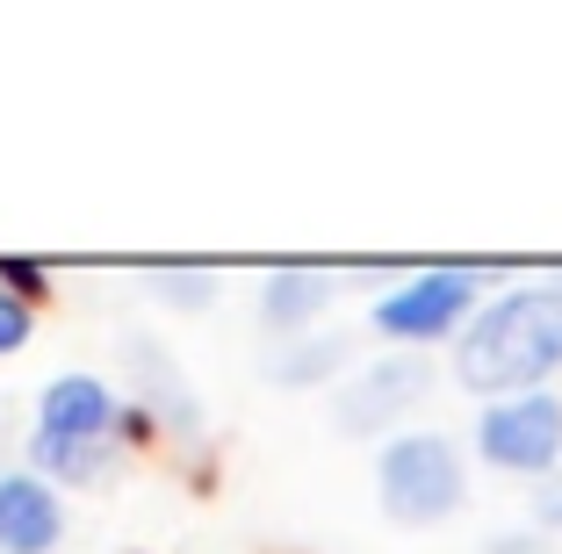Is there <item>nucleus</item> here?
Masks as SVG:
<instances>
[{
  "mask_svg": "<svg viewBox=\"0 0 562 554\" xmlns=\"http://www.w3.org/2000/svg\"><path fill=\"white\" fill-rule=\"evenodd\" d=\"M476 454L505 475H548L562 461V404L555 396H505L476 418Z\"/></svg>",
  "mask_w": 562,
  "mask_h": 554,
  "instance_id": "nucleus-4",
  "label": "nucleus"
},
{
  "mask_svg": "<svg viewBox=\"0 0 562 554\" xmlns=\"http://www.w3.org/2000/svg\"><path fill=\"white\" fill-rule=\"evenodd\" d=\"M30 468L44 475V483L94 489V483H109V468H116V440H58V432H36Z\"/></svg>",
  "mask_w": 562,
  "mask_h": 554,
  "instance_id": "nucleus-8",
  "label": "nucleus"
},
{
  "mask_svg": "<svg viewBox=\"0 0 562 554\" xmlns=\"http://www.w3.org/2000/svg\"><path fill=\"white\" fill-rule=\"evenodd\" d=\"M469 310H476V267H426V274L397 281L390 295H375L368 325L382 339H447V331H469Z\"/></svg>",
  "mask_w": 562,
  "mask_h": 554,
  "instance_id": "nucleus-3",
  "label": "nucleus"
},
{
  "mask_svg": "<svg viewBox=\"0 0 562 554\" xmlns=\"http://www.w3.org/2000/svg\"><path fill=\"white\" fill-rule=\"evenodd\" d=\"M66 533V505L36 468L0 475V554H50Z\"/></svg>",
  "mask_w": 562,
  "mask_h": 554,
  "instance_id": "nucleus-6",
  "label": "nucleus"
},
{
  "mask_svg": "<svg viewBox=\"0 0 562 554\" xmlns=\"http://www.w3.org/2000/svg\"><path fill=\"white\" fill-rule=\"evenodd\" d=\"M331 303V281L317 274V267H281V274H267V295H260V317L274 331H303L317 310Z\"/></svg>",
  "mask_w": 562,
  "mask_h": 554,
  "instance_id": "nucleus-9",
  "label": "nucleus"
},
{
  "mask_svg": "<svg viewBox=\"0 0 562 554\" xmlns=\"http://www.w3.org/2000/svg\"><path fill=\"white\" fill-rule=\"evenodd\" d=\"M0 281H8V289H22V303H30V295L44 289V267H30V260H22V267H8Z\"/></svg>",
  "mask_w": 562,
  "mask_h": 554,
  "instance_id": "nucleus-14",
  "label": "nucleus"
},
{
  "mask_svg": "<svg viewBox=\"0 0 562 554\" xmlns=\"http://www.w3.org/2000/svg\"><path fill=\"white\" fill-rule=\"evenodd\" d=\"M562 368V281H533V289L491 295L469 331L454 339V375L476 396H533Z\"/></svg>",
  "mask_w": 562,
  "mask_h": 554,
  "instance_id": "nucleus-1",
  "label": "nucleus"
},
{
  "mask_svg": "<svg viewBox=\"0 0 562 554\" xmlns=\"http://www.w3.org/2000/svg\"><path fill=\"white\" fill-rule=\"evenodd\" d=\"M541 519H548V525H562V483H548V489H541Z\"/></svg>",
  "mask_w": 562,
  "mask_h": 554,
  "instance_id": "nucleus-15",
  "label": "nucleus"
},
{
  "mask_svg": "<svg viewBox=\"0 0 562 554\" xmlns=\"http://www.w3.org/2000/svg\"><path fill=\"white\" fill-rule=\"evenodd\" d=\"M426 382H432V368L418 353H382V360H368L361 375L339 389V432H375V425L404 418V410L426 396Z\"/></svg>",
  "mask_w": 562,
  "mask_h": 554,
  "instance_id": "nucleus-5",
  "label": "nucleus"
},
{
  "mask_svg": "<svg viewBox=\"0 0 562 554\" xmlns=\"http://www.w3.org/2000/svg\"><path fill=\"white\" fill-rule=\"evenodd\" d=\"M462 454H454V440H440V432H404V440L382 446L375 461V497L382 511L397 525H440L447 511L462 505Z\"/></svg>",
  "mask_w": 562,
  "mask_h": 554,
  "instance_id": "nucleus-2",
  "label": "nucleus"
},
{
  "mask_svg": "<svg viewBox=\"0 0 562 554\" xmlns=\"http://www.w3.org/2000/svg\"><path fill=\"white\" fill-rule=\"evenodd\" d=\"M331 368H347V339H296L289 353L267 360V375L289 382V389H296V382H325Z\"/></svg>",
  "mask_w": 562,
  "mask_h": 554,
  "instance_id": "nucleus-11",
  "label": "nucleus"
},
{
  "mask_svg": "<svg viewBox=\"0 0 562 554\" xmlns=\"http://www.w3.org/2000/svg\"><path fill=\"white\" fill-rule=\"evenodd\" d=\"M131 360H137V375H145V404L159 410L173 432H195V389H181V382H173V368H166L159 346L137 339V353H131Z\"/></svg>",
  "mask_w": 562,
  "mask_h": 554,
  "instance_id": "nucleus-10",
  "label": "nucleus"
},
{
  "mask_svg": "<svg viewBox=\"0 0 562 554\" xmlns=\"http://www.w3.org/2000/svg\"><path fill=\"white\" fill-rule=\"evenodd\" d=\"M159 289H166V303H181V310H202L210 303V267H159Z\"/></svg>",
  "mask_w": 562,
  "mask_h": 554,
  "instance_id": "nucleus-12",
  "label": "nucleus"
},
{
  "mask_svg": "<svg viewBox=\"0 0 562 554\" xmlns=\"http://www.w3.org/2000/svg\"><path fill=\"white\" fill-rule=\"evenodd\" d=\"M36 432H58V440H116L123 432V396L101 375H58L36 404Z\"/></svg>",
  "mask_w": 562,
  "mask_h": 554,
  "instance_id": "nucleus-7",
  "label": "nucleus"
},
{
  "mask_svg": "<svg viewBox=\"0 0 562 554\" xmlns=\"http://www.w3.org/2000/svg\"><path fill=\"white\" fill-rule=\"evenodd\" d=\"M30 325H36V317H30V303H22V295L8 289V281H0V360H8L22 339H30Z\"/></svg>",
  "mask_w": 562,
  "mask_h": 554,
  "instance_id": "nucleus-13",
  "label": "nucleus"
}]
</instances>
